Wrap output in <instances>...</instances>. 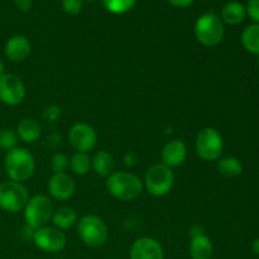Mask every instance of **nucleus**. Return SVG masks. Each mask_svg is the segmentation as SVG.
Masks as SVG:
<instances>
[{
    "label": "nucleus",
    "instance_id": "obj_1",
    "mask_svg": "<svg viewBox=\"0 0 259 259\" xmlns=\"http://www.w3.org/2000/svg\"><path fill=\"white\" fill-rule=\"evenodd\" d=\"M5 172L8 177L14 182L28 181L33 176L35 169L34 157L25 148L14 147L8 151L4 162Z\"/></svg>",
    "mask_w": 259,
    "mask_h": 259
},
{
    "label": "nucleus",
    "instance_id": "obj_2",
    "mask_svg": "<svg viewBox=\"0 0 259 259\" xmlns=\"http://www.w3.org/2000/svg\"><path fill=\"white\" fill-rule=\"evenodd\" d=\"M106 189L114 197L123 201H131L141 196L143 184L136 175L131 172H113L106 180Z\"/></svg>",
    "mask_w": 259,
    "mask_h": 259
},
{
    "label": "nucleus",
    "instance_id": "obj_3",
    "mask_svg": "<svg viewBox=\"0 0 259 259\" xmlns=\"http://www.w3.org/2000/svg\"><path fill=\"white\" fill-rule=\"evenodd\" d=\"M195 35L201 45L214 47L224 38V24L214 13H206L197 18L195 23Z\"/></svg>",
    "mask_w": 259,
    "mask_h": 259
},
{
    "label": "nucleus",
    "instance_id": "obj_4",
    "mask_svg": "<svg viewBox=\"0 0 259 259\" xmlns=\"http://www.w3.org/2000/svg\"><path fill=\"white\" fill-rule=\"evenodd\" d=\"M77 232L82 242L91 248L103 247L108 240V227L96 215L81 218L77 224Z\"/></svg>",
    "mask_w": 259,
    "mask_h": 259
},
{
    "label": "nucleus",
    "instance_id": "obj_5",
    "mask_svg": "<svg viewBox=\"0 0 259 259\" xmlns=\"http://www.w3.org/2000/svg\"><path fill=\"white\" fill-rule=\"evenodd\" d=\"M53 215V204L45 195H35L24 207L25 223L33 230L45 227Z\"/></svg>",
    "mask_w": 259,
    "mask_h": 259
},
{
    "label": "nucleus",
    "instance_id": "obj_6",
    "mask_svg": "<svg viewBox=\"0 0 259 259\" xmlns=\"http://www.w3.org/2000/svg\"><path fill=\"white\" fill-rule=\"evenodd\" d=\"M175 182L174 172L163 163L149 167L144 177V185L151 195L156 197L166 196L172 190Z\"/></svg>",
    "mask_w": 259,
    "mask_h": 259
},
{
    "label": "nucleus",
    "instance_id": "obj_7",
    "mask_svg": "<svg viewBox=\"0 0 259 259\" xmlns=\"http://www.w3.org/2000/svg\"><path fill=\"white\" fill-rule=\"evenodd\" d=\"M29 200V194L24 185L8 181L0 185V209L8 212H18L24 210Z\"/></svg>",
    "mask_w": 259,
    "mask_h": 259
},
{
    "label": "nucleus",
    "instance_id": "obj_8",
    "mask_svg": "<svg viewBox=\"0 0 259 259\" xmlns=\"http://www.w3.org/2000/svg\"><path fill=\"white\" fill-rule=\"evenodd\" d=\"M197 156L204 161H215L224 149V142L219 132L214 128H204L199 132L195 142Z\"/></svg>",
    "mask_w": 259,
    "mask_h": 259
},
{
    "label": "nucleus",
    "instance_id": "obj_9",
    "mask_svg": "<svg viewBox=\"0 0 259 259\" xmlns=\"http://www.w3.org/2000/svg\"><path fill=\"white\" fill-rule=\"evenodd\" d=\"M33 243L45 252H60L66 245V235L57 228L42 227L33 233Z\"/></svg>",
    "mask_w": 259,
    "mask_h": 259
},
{
    "label": "nucleus",
    "instance_id": "obj_10",
    "mask_svg": "<svg viewBox=\"0 0 259 259\" xmlns=\"http://www.w3.org/2000/svg\"><path fill=\"white\" fill-rule=\"evenodd\" d=\"M25 98V86L18 76L4 73L0 77V100L10 106L19 105Z\"/></svg>",
    "mask_w": 259,
    "mask_h": 259
},
{
    "label": "nucleus",
    "instance_id": "obj_11",
    "mask_svg": "<svg viewBox=\"0 0 259 259\" xmlns=\"http://www.w3.org/2000/svg\"><path fill=\"white\" fill-rule=\"evenodd\" d=\"M68 141L77 152L88 153L96 146V133L89 124L77 123L68 131Z\"/></svg>",
    "mask_w": 259,
    "mask_h": 259
},
{
    "label": "nucleus",
    "instance_id": "obj_12",
    "mask_svg": "<svg viewBox=\"0 0 259 259\" xmlns=\"http://www.w3.org/2000/svg\"><path fill=\"white\" fill-rule=\"evenodd\" d=\"M131 259H163V248L153 238H139L131 248Z\"/></svg>",
    "mask_w": 259,
    "mask_h": 259
},
{
    "label": "nucleus",
    "instance_id": "obj_13",
    "mask_svg": "<svg viewBox=\"0 0 259 259\" xmlns=\"http://www.w3.org/2000/svg\"><path fill=\"white\" fill-rule=\"evenodd\" d=\"M48 191L53 199L66 201L75 194V182L68 175L55 174L48 181Z\"/></svg>",
    "mask_w": 259,
    "mask_h": 259
},
{
    "label": "nucleus",
    "instance_id": "obj_14",
    "mask_svg": "<svg viewBox=\"0 0 259 259\" xmlns=\"http://www.w3.org/2000/svg\"><path fill=\"white\" fill-rule=\"evenodd\" d=\"M187 157V148L186 144L182 141H171L163 147L161 153L162 163L164 166L169 167H179L186 161Z\"/></svg>",
    "mask_w": 259,
    "mask_h": 259
},
{
    "label": "nucleus",
    "instance_id": "obj_15",
    "mask_svg": "<svg viewBox=\"0 0 259 259\" xmlns=\"http://www.w3.org/2000/svg\"><path fill=\"white\" fill-rule=\"evenodd\" d=\"M30 42L24 35H14L5 45V56L12 62H22L30 55Z\"/></svg>",
    "mask_w": 259,
    "mask_h": 259
},
{
    "label": "nucleus",
    "instance_id": "obj_16",
    "mask_svg": "<svg viewBox=\"0 0 259 259\" xmlns=\"http://www.w3.org/2000/svg\"><path fill=\"white\" fill-rule=\"evenodd\" d=\"M189 250L192 259H211L214 247L209 237L205 234H199L192 237Z\"/></svg>",
    "mask_w": 259,
    "mask_h": 259
},
{
    "label": "nucleus",
    "instance_id": "obj_17",
    "mask_svg": "<svg viewBox=\"0 0 259 259\" xmlns=\"http://www.w3.org/2000/svg\"><path fill=\"white\" fill-rule=\"evenodd\" d=\"M247 15V9L239 2H230L224 5L222 10V18L227 24L237 25L244 20Z\"/></svg>",
    "mask_w": 259,
    "mask_h": 259
},
{
    "label": "nucleus",
    "instance_id": "obj_18",
    "mask_svg": "<svg viewBox=\"0 0 259 259\" xmlns=\"http://www.w3.org/2000/svg\"><path fill=\"white\" fill-rule=\"evenodd\" d=\"M18 137L25 143H34L40 137V125L34 119H23L17 128Z\"/></svg>",
    "mask_w": 259,
    "mask_h": 259
},
{
    "label": "nucleus",
    "instance_id": "obj_19",
    "mask_svg": "<svg viewBox=\"0 0 259 259\" xmlns=\"http://www.w3.org/2000/svg\"><path fill=\"white\" fill-rule=\"evenodd\" d=\"M91 166L95 169L96 174L100 175V176H110L114 172L115 161H114V157L110 153L101 151L95 154V157L91 161Z\"/></svg>",
    "mask_w": 259,
    "mask_h": 259
},
{
    "label": "nucleus",
    "instance_id": "obj_20",
    "mask_svg": "<svg viewBox=\"0 0 259 259\" xmlns=\"http://www.w3.org/2000/svg\"><path fill=\"white\" fill-rule=\"evenodd\" d=\"M53 224L57 229L65 230L68 228L73 227V225L77 223V214L73 209L67 206L60 207L58 210H56L52 215Z\"/></svg>",
    "mask_w": 259,
    "mask_h": 259
},
{
    "label": "nucleus",
    "instance_id": "obj_21",
    "mask_svg": "<svg viewBox=\"0 0 259 259\" xmlns=\"http://www.w3.org/2000/svg\"><path fill=\"white\" fill-rule=\"evenodd\" d=\"M218 169L223 176L228 177V179H234L242 174L243 164L235 157H224L218 163Z\"/></svg>",
    "mask_w": 259,
    "mask_h": 259
},
{
    "label": "nucleus",
    "instance_id": "obj_22",
    "mask_svg": "<svg viewBox=\"0 0 259 259\" xmlns=\"http://www.w3.org/2000/svg\"><path fill=\"white\" fill-rule=\"evenodd\" d=\"M242 43L248 52L259 56V24L245 28L242 34Z\"/></svg>",
    "mask_w": 259,
    "mask_h": 259
},
{
    "label": "nucleus",
    "instance_id": "obj_23",
    "mask_svg": "<svg viewBox=\"0 0 259 259\" xmlns=\"http://www.w3.org/2000/svg\"><path fill=\"white\" fill-rule=\"evenodd\" d=\"M70 167L72 169L73 174L82 176L86 175L91 168V159L88 156V153H82V152H77L73 154L70 159Z\"/></svg>",
    "mask_w": 259,
    "mask_h": 259
},
{
    "label": "nucleus",
    "instance_id": "obj_24",
    "mask_svg": "<svg viewBox=\"0 0 259 259\" xmlns=\"http://www.w3.org/2000/svg\"><path fill=\"white\" fill-rule=\"evenodd\" d=\"M104 7L114 14H123L136 5L137 0H103Z\"/></svg>",
    "mask_w": 259,
    "mask_h": 259
},
{
    "label": "nucleus",
    "instance_id": "obj_25",
    "mask_svg": "<svg viewBox=\"0 0 259 259\" xmlns=\"http://www.w3.org/2000/svg\"><path fill=\"white\" fill-rule=\"evenodd\" d=\"M17 143V134L10 129H3L0 131V148L10 151L14 148Z\"/></svg>",
    "mask_w": 259,
    "mask_h": 259
},
{
    "label": "nucleus",
    "instance_id": "obj_26",
    "mask_svg": "<svg viewBox=\"0 0 259 259\" xmlns=\"http://www.w3.org/2000/svg\"><path fill=\"white\" fill-rule=\"evenodd\" d=\"M68 167V158L63 153H56L52 158V168L55 174H65Z\"/></svg>",
    "mask_w": 259,
    "mask_h": 259
},
{
    "label": "nucleus",
    "instance_id": "obj_27",
    "mask_svg": "<svg viewBox=\"0 0 259 259\" xmlns=\"http://www.w3.org/2000/svg\"><path fill=\"white\" fill-rule=\"evenodd\" d=\"M82 0H62V8L67 14L76 15L82 10Z\"/></svg>",
    "mask_w": 259,
    "mask_h": 259
},
{
    "label": "nucleus",
    "instance_id": "obj_28",
    "mask_svg": "<svg viewBox=\"0 0 259 259\" xmlns=\"http://www.w3.org/2000/svg\"><path fill=\"white\" fill-rule=\"evenodd\" d=\"M247 14L259 24V0H249L247 5Z\"/></svg>",
    "mask_w": 259,
    "mask_h": 259
},
{
    "label": "nucleus",
    "instance_id": "obj_29",
    "mask_svg": "<svg viewBox=\"0 0 259 259\" xmlns=\"http://www.w3.org/2000/svg\"><path fill=\"white\" fill-rule=\"evenodd\" d=\"M15 5H17L18 9L20 12H29L30 8H32V0H14Z\"/></svg>",
    "mask_w": 259,
    "mask_h": 259
},
{
    "label": "nucleus",
    "instance_id": "obj_30",
    "mask_svg": "<svg viewBox=\"0 0 259 259\" xmlns=\"http://www.w3.org/2000/svg\"><path fill=\"white\" fill-rule=\"evenodd\" d=\"M174 7L177 8H186L194 3V0H168Z\"/></svg>",
    "mask_w": 259,
    "mask_h": 259
},
{
    "label": "nucleus",
    "instance_id": "obj_31",
    "mask_svg": "<svg viewBox=\"0 0 259 259\" xmlns=\"http://www.w3.org/2000/svg\"><path fill=\"white\" fill-rule=\"evenodd\" d=\"M252 248H253V252H254L255 254L259 255V239H255L254 242H253Z\"/></svg>",
    "mask_w": 259,
    "mask_h": 259
},
{
    "label": "nucleus",
    "instance_id": "obj_32",
    "mask_svg": "<svg viewBox=\"0 0 259 259\" xmlns=\"http://www.w3.org/2000/svg\"><path fill=\"white\" fill-rule=\"evenodd\" d=\"M4 75V63L2 62V60H0V77Z\"/></svg>",
    "mask_w": 259,
    "mask_h": 259
}]
</instances>
